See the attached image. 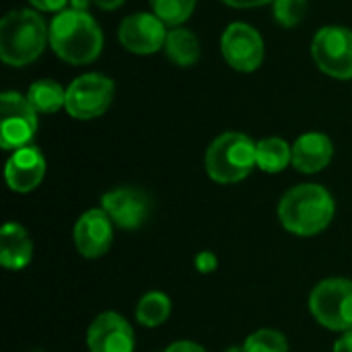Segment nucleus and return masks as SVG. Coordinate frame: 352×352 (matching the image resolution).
<instances>
[{"instance_id": "obj_1", "label": "nucleus", "mask_w": 352, "mask_h": 352, "mask_svg": "<svg viewBox=\"0 0 352 352\" xmlns=\"http://www.w3.org/2000/svg\"><path fill=\"white\" fill-rule=\"evenodd\" d=\"M50 45L66 64L85 66L99 58L103 50V31L89 12L66 8L50 23Z\"/></svg>"}, {"instance_id": "obj_2", "label": "nucleus", "mask_w": 352, "mask_h": 352, "mask_svg": "<svg viewBox=\"0 0 352 352\" xmlns=\"http://www.w3.org/2000/svg\"><path fill=\"white\" fill-rule=\"evenodd\" d=\"M334 198L320 184L295 186L278 202L280 225L297 237H314L326 231L334 219Z\"/></svg>"}, {"instance_id": "obj_3", "label": "nucleus", "mask_w": 352, "mask_h": 352, "mask_svg": "<svg viewBox=\"0 0 352 352\" xmlns=\"http://www.w3.org/2000/svg\"><path fill=\"white\" fill-rule=\"evenodd\" d=\"M50 31L41 14L31 8H19L0 21V58L8 66H27L45 50Z\"/></svg>"}, {"instance_id": "obj_4", "label": "nucleus", "mask_w": 352, "mask_h": 352, "mask_svg": "<svg viewBox=\"0 0 352 352\" xmlns=\"http://www.w3.org/2000/svg\"><path fill=\"white\" fill-rule=\"evenodd\" d=\"M256 144L248 134L225 132L206 151V173L217 184H237L245 179L256 163Z\"/></svg>"}, {"instance_id": "obj_5", "label": "nucleus", "mask_w": 352, "mask_h": 352, "mask_svg": "<svg viewBox=\"0 0 352 352\" xmlns=\"http://www.w3.org/2000/svg\"><path fill=\"white\" fill-rule=\"evenodd\" d=\"M311 316L328 330H352V280L326 278L309 295Z\"/></svg>"}, {"instance_id": "obj_6", "label": "nucleus", "mask_w": 352, "mask_h": 352, "mask_svg": "<svg viewBox=\"0 0 352 352\" xmlns=\"http://www.w3.org/2000/svg\"><path fill=\"white\" fill-rule=\"evenodd\" d=\"M116 85L101 72H87L76 76L66 89L64 109L74 120H95L103 116L113 101Z\"/></svg>"}, {"instance_id": "obj_7", "label": "nucleus", "mask_w": 352, "mask_h": 352, "mask_svg": "<svg viewBox=\"0 0 352 352\" xmlns=\"http://www.w3.org/2000/svg\"><path fill=\"white\" fill-rule=\"evenodd\" d=\"M311 56L322 72L332 78H352V29L340 25L322 27L311 41Z\"/></svg>"}, {"instance_id": "obj_8", "label": "nucleus", "mask_w": 352, "mask_h": 352, "mask_svg": "<svg viewBox=\"0 0 352 352\" xmlns=\"http://www.w3.org/2000/svg\"><path fill=\"white\" fill-rule=\"evenodd\" d=\"M37 132V111L16 91H4L0 97V144L4 151L29 146Z\"/></svg>"}, {"instance_id": "obj_9", "label": "nucleus", "mask_w": 352, "mask_h": 352, "mask_svg": "<svg viewBox=\"0 0 352 352\" xmlns=\"http://www.w3.org/2000/svg\"><path fill=\"white\" fill-rule=\"evenodd\" d=\"M225 62L239 72H254L264 62V39L248 23H231L221 37Z\"/></svg>"}, {"instance_id": "obj_10", "label": "nucleus", "mask_w": 352, "mask_h": 352, "mask_svg": "<svg viewBox=\"0 0 352 352\" xmlns=\"http://www.w3.org/2000/svg\"><path fill=\"white\" fill-rule=\"evenodd\" d=\"M101 208L107 212L116 227L130 231L142 227L148 221L153 212V200L138 188H118L103 194Z\"/></svg>"}, {"instance_id": "obj_11", "label": "nucleus", "mask_w": 352, "mask_h": 352, "mask_svg": "<svg viewBox=\"0 0 352 352\" xmlns=\"http://www.w3.org/2000/svg\"><path fill=\"white\" fill-rule=\"evenodd\" d=\"M165 27L167 25L155 12H134L122 21L118 37L128 52L146 56L165 47L169 33Z\"/></svg>"}, {"instance_id": "obj_12", "label": "nucleus", "mask_w": 352, "mask_h": 352, "mask_svg": "<svg viewBox=\"0 0 352 352\" xmlns=\"http://www.w3.org/2000/svg\"><path fill=\"white\" fill-rule=\"evenodd\" d=\"M113 243V223L103 208L82 212L74 225V245L82 258L97 260L109 252Z\"/></svg>"}, {"instance_id": "obj_13", "label": "nucleus", "mask_w": 352, "mask_h": 352, "mask_svg": "<svg viewBox=\"0 0 352 352\" xmlns=\"http://www.w3.org/2000/svg\"><path fill=\"white\" fill-rule=\"evenodd\" d=\"M91 352H134L132 326L116 311H105L93 320L87 332Z\"/></svg>"}, {"instance_id": "obj_14", "label": "nucleus", "mask_w": 352, "mask_h": 352, "mask_svg": "<svg viewBox=\"0 0 352 352\" xmlns=\"http://www.w3.org/2000/svg\"><path fill=\"white\" fill-rule=\"evenodd\" d=\"M45 175V159L37 146H23L19 151H12V155L6 161L4 177L12 192L27 194L33 192Z\"/></svg>"}, {"instance_id": "obj_15", "label": "nucleus", "mask_w": 352, "mask_h": 352, "mask_svg": "<svg viewBox=\"0 0 352 352\" xmlns=\"http://www.w3.org/2000/svg\"><path fill=\"white\" fill-rule=\"evenodd\" d=\"M332 157H334L332 140L322 132H307L295 140L291 165L301 173H320L330 165Z\"/></svg>"}, {"instance_id": "obj_16", "label": "nucleus", "mask_w": 352, "mask_h": 352, "mask_svg": "<svg viewBox=\"0 0 352 352\" xmlns=\"http://www.w3.org/2000/svg\"><path fill=\"white\" fill-rule=\"evenodd\" d=\"M33 260V241L25 227L6 223L0 231V264L6 270H23Z\"/></svg>"}, {"instance_id": "obj_17", "label": "nucleus", "mask_w": 352, "mask_h": 352, "mask_svg": "<svg viewBox=\"0 0 352 352\" xmlns=\"http://www.w3.org/2000/svg\"><path fill=\"white\" fill-rule=\"evenodd\" d=\"M165 54L175 66H194L200 58L198 37L186 27H173L165 39Z\"/></svg>"}, {"instance_id": "obj_18", "label": "nucleus", "mask_w": 352, "mask_h": 352, "mask_svg": "<svg viewBox=\"0 0 352 352\" xmlns=\"http://www.w3.org/2000/svg\"><path fill=\"white\" fill-rule=\"evenodd\" d=\"M293 159V146L287 140L270 136L256 144V163L266 173H280Z\"/></svg>"}, {"instance_id": "obj_19", "label": "nucleus", "mask_w": 352, "mask_h": 352, "mask_svg": "<svg viewBox=\"0 0 352 352\" xmlns=\"http://www.w3.org/2000/svg\"><path fill=\"white\" fill-rule=\"evenodd\" d=\"M27 99L37 113H56L66 105V89L52 78H41L29 87Z\"/></svg>"}, {"instance_id": "obj_20", "label": "nucleus", "mask_w": 352, "mask_h": 352, "mask_svg": "<svg viewBox=\"0 0 352 352\" xmlns=\"http://www.w3.org/2000/svg\"><path fill=\"white\" fill-rule=\"evenodd\" d=\"M171 316V299L161 291L146 293L136 305V320L144 328H157Z\"/></svg>"}, {"instance_id": "obj_21", "label": "nucleus", "mask_w": 352, "mask_h": 352, "mask_svg": "<svg viewBox=\"0 0 352 352\" xmlns=\"http://www.w3.org/2000/svg\"><path fill=\"white\" fill-rule=\"evenodd\" d=\"M148 2L153 12L171 29L184 25L196 8V0H148Z\"/></svg>"}, {"instance_id": "obj_22", "label": "nucleus", "mask_w": 352, "mask_h": 352, "mask_svg": "<svg viewBox=\"0 0 352 352\" xmlns=\"http://www.w3.org/2000/svg\"><path fill=\"white\" fill-rule=\"evenodd\" d=\"M245 352H289V342L283 332L276 330H258L243 342Z\"/></svg>"}, {"instance_id": "obj_23", "label": "nucleus", "mask_w": 352, "mask_h": 352, "mask_svg": "<svg viewBox=\"0 0 352 352\" xmlns=\"http://www.w3.org/2000/svg\"><path fill=\"white\" fill-rule=\"evenodd\" d=\"M307 0H274V19L278 25L291 29L305 16Z\"/></svg>"}, {"instance_id": "obj_24", "label": "nucleus", "mask_w": 352, "mask_h": 352, "mask_svg": "<svg viewBox=\"0 0 352 352\" xmlns=\"http://www.w3.org/2000/svg\"><path fill=\"white\" fill-rule=\"evenodd\" d=\"M29 4L41 12H62L66 10V4H70V0H29Z\"/></svg>"}, {"instance_id": "obj_25", "label": "nucleus", "mask_w": 352, "mask_h": 352, "mask_svg": "<svg viewBox=\"0 0 352 352\" xmlns=\"http://www.w3.org/2000/svg\"><path fill=\"white\" fill-rule=\"evenodd\" d=\"M196 268H198V272H202V274H208V272H214L217 270V266H219V260H217V256L214 254H210V252H202V254H198V258H196Z\"/></svg>"}, {"instance_id": "obj_26", "label": "nucleus", "mask_w": 352, "mask_h": 352, "mask_svg": "<svg viewBox=\"0 0 352 352\" xmlns=\"http://www.w3.org/2000/svg\"><path fill=\"white\" fill-rule=\"evenodd\" d=\"M165 352H206L200 344L196 342H190V340H179V342H173Z\"/></svg>"}, {"instance_id": "obj_27", "label": "nucleus", "mask_w": 352, "mask_h": 352, "mask_svg": "<svg viewBox=\"0 0 352 352\" xmlns=\"http://www.w3.org/2000/svg\"><path fill=\"white\" fill-rule=\"evenodd\" d=\"M233 8H256V6H262V4H268V2H274V0H221Z\"/></svg>"}, {"instance_id": "obj_28", "label": "nucleus", "mask_w": 352, "mask_h": 352, "mask_svg": "<svg viewBox=\"0 0 352 352\" xmlns=\"http://www.w3.org/2000/svg\"><path fill=\"white\" fill-rule=\"evenodd\" d=\"M334 352H352V330L342 332V336L334 342Z\"/></svg>"}, {"instance_id": "obj_29", "label": "nucleus", "mask_w": 352, "mask_h": 352, "mask_svg": "<svg viewBox=\"0 0 352 352\" xmlns=\"http://www.w3.org/2000/svg\"><path fill=\"white\" fill-rule=\"evenodd\" d=\"M126 0H95V4L103 10H116L124 4Z\"/></svg>"}, {"instance_id": "obj_30", "label": "nucleus", "mask_w": 352, "mask_h": 352, "mask_svg": "<svg viewBox=\"0 0 352 352\" xmlns=\"http://www.w3.org/2000/svg\"><path fill=\"white\" fill-rule=\"evenodd\" d=\"M89 4H91V0H70V8L80 10V12H89Z\"/></svg>"}, {"instance_id": "obj_31", "label": "nucleus", "mask_w": 352, "mask_h": 352, "mask_svg": "<svg viewBox=\"0 0 352 352\" xmlns=\"http://www.w3.org/2000/svg\"><path fill=\"white\" fill-rule=\"evenodd\" d=\"M227 352H245V351H243V346H231Z\"/></svg>"}, {"instance_id": "obj_32", "label": "nucleus", "mask_w": 352, "mask_h": 352, "mask_svg": "<svg viewBox=\"0 0 352 352\" xmlns=\"http://www.w3.org/2000/svg\"><path fill=\"white\" fill-rule=\"evenodd\" d=\"M33 352H41V351H33Z\"/></svg>"}]
</instances>
